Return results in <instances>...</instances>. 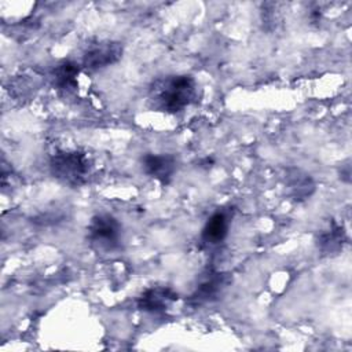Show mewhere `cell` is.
Listing matches in <instances>:
<instances>
[{
  "label": "cell",
  "instance_id": "4",
  "mask_svg": "<svg viewBox=\"0 0 352 352\" xmlns=\"http://www.w3.org/2000/svg\"><path fill=\"white\" fill-rule=\"evenodd\" d=\"M124 47L116 40H99L88 44L82 54V66L95 72L117 63L122 58Z\"/></svg>",
  "mask_w": 352,
  "mask_h": 352
},
{
  "label": "cell",
  "instance_id": "12",
  "mask_svg": "<svg viewBox=\"0 0 352 352\" xmlns=\"http://www.w3.org/2000/svg\"><path fill=\"white\" fill-rule=\"evenodd\" d=\"M341 180L345 182V183H349L351 180V165L349 164H345V165H341Z\"/></svg>",
  "mask_w": 352,
  "mask_h": 352
},
{
  "label": "cell",
  "instance_id": "7",
  "mask_svg": "<svg viewBox=\"0 0 352 352\" xmlns=\"http://www.w3.org/2000/svg\"><path fill=\"white\" fill-rule=\"evenodd\" d=\"M177 298V293L169 286H151L140 293L136 307L143 312L158 314L166 311Z\"/></svg>",
  "mask_w": 352,
  "mask_h": 352
},
{
  "label": "cell",
  "instance_id": "9",
  "mask_svg": "<svg viewBox=\"0 0 352 352\" xmlns=\"http://www.w3.org/2000/svg\"><path fill=\"white\" fill-rule=\"evenodd\" d=\"M285 183L289 190V195L297 202L308 199L315 191L314 179L298 168L286 169Z\"/></svg>",
  "mask_w": 352,
  "mask_h": 352
},
{
  "label": "cell",
  "instance_id": "11",
  "mask_svg": "<svg viewBox=\"0 0 352 352\" xmlns=\"http://www.w3.org/2000/svg\"><path fill=\"white\" fill-rule=\"evenodd\" d=\"M80 67L73 60H62L52 70L54 85L62 91H73L77 88V76Z\"/></svg>",
  "mask_w": 352,
  "mask_h": 352
},
{
  "label": "cell",
  "instance_id": "8",
  "mask_svg": "<svg viewBox=\"0 0 352 352\" xmlns=\"http://www.w3.org/2000/svg\"><path fill=\"white\" fill-rule=\"evenodd\" d=\"M231 217L228 210H216L212 213L201 231V241L210 246L221 243L228 235Z\"/></svg>",
  "mask_w": 352,
  "mask_h": 352
},
{
  "label": "cell",
  "instance_id": "10",
  "mask_svg": "<svg viewBox=\"0 0 352 352\" xmlns=\"http://www.w3.org/2000/svg\"><path fill=\"white\" fill-rule=\"evenodd\" d=\"M346 242V232L342 226L331 221L326 230H323L316 239V246L323 256H337L341 253L344 243Z\"/></svg>",
  "mask_w": 352,
  "mask_h": 352
},
{
  "label": "cell",
  "instance_id": "3",
  "mask_svg": "<svg viewBox=\"0 0 352 352\" xmlns=\"http://www.w3.org/2000/svg\"><path fill=\"white\" fill-rule=\"evenodd\" d=\"M87 239L96 252L111 253L121 246L122 226L109 213L95 214L88 224Z\"/></svg>",
  "mask_w": 352,
  "mask_h": 352
},
{
  "label": "cell",
  "instance_id": "1",
  "mask_svg": "<svg viewBox=\"0 0 352 352\" xmlns=\"http://www.w3.org/2000/svg\"><path fill=\"white\" fill-rule=\"evenodd\" d=\"M198 99V85L190 74H169L155 78L147 94L153 110L175 114Z\"/></svg>",
  "mask_w": 352,
  "mask_h": 352
},
{
  "label": "cell",
  "instance_id": "6",
  "mask_svg": "<svg viewBox=\"0 0 352 352\" xmlns=\"http://www.w3.org/2000/svg\"><path fill=\"white\" fill-rule=\"evenodd\" d=\"M142 169L151 179H155L162 184H168L176 173L177 161L173 154L147 153L142 157Z\"/></svg>",
  "mask_w": 352,
  "mask_h": 352
},
{
  "label": "cell",
  "instance_id": "2",
  "mask_svg": "<svg viewBox=\"0 0 352 352\" xmlns=\"http://www.w3.org/2000/svg\"><path fill=\"white\" fill-rule=\"evenodd\" d=\"M50 170L60 183L70 187H80L88 182L92 162L84 151L62 150L51 155Z\"/></svg>",
  "mask_w": 352,
  "mask_h": 352
},
{
  "label": "cell",
  "instance_id": "5",
  "mask_svg": "<svg viewBox=\"0 0 352 352\" xmlns=\"http://www.w3.org/2000/svg\"><path fill=\"white\" fill-rule=\"evenodd\" d=\"M227 283L228 279L226 274L219 272L214 268H208L199 276L198 285L194 289V292L188 296L187 301L192 307L210 302L217 298V296L227 286Z\"/></svg>",
  "mask_w": 352,
  "mask_h": 352
}]
</instances>
